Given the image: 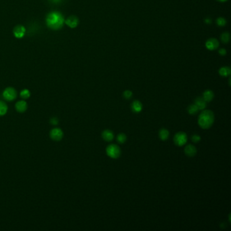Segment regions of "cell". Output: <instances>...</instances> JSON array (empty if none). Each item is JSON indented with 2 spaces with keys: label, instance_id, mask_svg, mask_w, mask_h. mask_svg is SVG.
Here are the masks:
<instances>
[{
  "label": "cell",
  "instance_id": "cell-1",
  "mask_svg": "<svg viewBox=\"0 0 231 231\" xmlns=\"http://www.w3.org/2000/svg\"><path fill=\"white\" fill-rule=\"evenodd\" d=\"M64 18L61 13L58 12H52L47 15L45 22L48 27L52 30H58L63 27Z\"/></svg>",
  "mask_w": 231,
  "mask_h": 231
},
{
  "label": "cell",
  "instance_id": "cell-2",
  "mask_svg": "<svg viewBox=\"0 0 231 231\" xmlns=\"http://www.w3.org/2000/svg\"><path fill=\"white\" fill-rule=\"evenodd\" d=\"M214 121V115L210 110H206L200 114L198 123L203 129H208L213 125Z\"/></svg>",
  "mask_w": 231,
  "mask_h": 231
},
{
  "label": "cell",
  "instance_id": "cell-3",
  "mask_svg": "<svg viewBox=\"0 0 231 231\" xmlns=\"http://www.w3.org/2000/svg\"><path fill=\"white\" fill-rule=\"evenodd\" d=\"M106 152L109 157L113 159H117L121 155V149L117 145L110 144L106 149Z\"/></svg>",
  "mask_w": 231,
  "mask_h": 231
},
{
  "label": "cell",
  "instance_id": "cell-4",
  "mask_svg": "<svg viewBox=\"0 0 231 231\" xmlns=\"http://www.w3.org/2000/svg\"><path fill=\"white\" fill-rule=\"evenodd\" d=\"M3 97L7 101H12L17 97V92L14 87H9L6 88L3 92Z\"/></svg>",
  "mask_w": 231,
  "mask_h": 231
},
{
  "label": "cell",
  "instance_id": "cell-5",
  "mask_svg": "<svg viewBox=\"0 0 231 231\" xmlns=\"http://www.w3.org/2000/svg\"><path fill=\"white\" fill-rule=\"evenodd\" d=\"M187 135L184 132H178L174 136V141L175 144L179 146H183L187 142Z\"/></svg>",
  "mask_w": 231,
  "mask_h": 231
},
{
  "label": "cell",
  "instance_id": "cell-6",
  "mask_svg": "<svg viewBox=\"0 0 231 231\" xmlns=\"http://www.w3.org/2000/svg\"><path fill=\"white\" fill-rule=\"evenodd\" d=\"M50 136L52 140L55 141H60L63 138V132L60 128H54L50 131Z\"/></svg>",
  "mask_w": 231,
  "mask_h": 231
},
{
  "label": "cell",
  "instance_id": "cell-7",
  "mask_svg": "<svg viewBox=\"0 0 231 231\" xmlns=\"http://www.w3.org/2000/svg\"><path fill=\"white\" fill-rule=\"evenodd\" d=\"M65 23L67 25V26H69V27L74 29L76 28L78 25L79 23V18H77V16H70L69 17H68L66 20L64 21Z\"/></svg>",
  "mask_w": 231,
  "mask_h": 231
},
{
  "label": "cell",
  "instance_id": "cell-8",
  "mask_svg": "<svg viewBox=\"0 0 231 231\" xmlns=\"http://www.w3.org/2000/svg\"><path fill=\"white\" fill-rule=\"evenodd\" d=\"M206 48L210 50H215L219 47V41L215 38H210L206 43Z\"/></svg>",
  "mask_w": 231,
  "mask_h": 231
},
{
  "label": "cell",
  "instance_id": "cell-9",
  "mask_svg": "<svg viewBox=\"0 0 231 231\" xmlns=\"http://www.w3.org/2000/svg\"><path fill=\"white\" fill-rule=\"evenodd\" d=\"M26 33V29L24 26L22 25H17L14 27L13 30V33L16 38L21 39L24 37V35Z\"/></svg>",
  "mask_w": 231,
  "mask_h": 231
},
{
  "label": "cell",
  "instance_id": "cell-10",
  "mask_svg": "<svg viewBox=\"0 0 231 231\" xmlns=\"http://www.w3.org/2000/svg\"><path fill=\"white\" fill-rule=\"evenodd\" d=\"M15 108L19 113H25L27 109V103L25 100H20L16 103Z\"/></svg>",
  "mask_w": 231,
  "mask_h": 231
},
{
  "label": "cell",
  "instance_id": "cell-11",
  "mask_svg": "<svg viewBox=\"0 0 231 231\" xmlns=\"http://www.w3.org/2000/svg\"><path fill=\"white\" fill-rule=\"evenodd\" d=\"M184 152L188 157H193L197 153V148L193 145L188 144L185 147Z\"/></svg>",
  "mask_w": 231,
  "mask_h": 231
},
{
  "label": "cell",
  "instance_id": "cell-12",
  "mask_svg": "<svg viewBox=\"0 0 231 231\" xmlns=\"http://www.w3.org/2000/svg\"><path fill=\"white\" fill-rule=\"evenodd\" d=\"M194 105L197 106V108L199 110H203L206 107L207 102L204 100L203 98L202 97H198L195 100Z\"/></svg>",
  "mask_w": 231,
  "mask_h": 231
},
{
  "label": "cell",
  "instance_id": "cell-13",
  "mask_svg": "<svg viewBox=\"0 0 231 231\" xmlns=\"http://www.w3.org/2000/svg\"><path fill=\"white\" fill-rule=\"evenodd\" d=\"M102 138L105 140V141L107 142H110L113 140L114 138V134L113 132L110 131V130L109 129H105V131L102 132Z\"/></svg>",
  "mask_w": 231,
  "mask_h": 231
},
{
  "label": "cell",
  "instance_id": "cell-14",
  "mask_svg": "<svg viewBox=\"0 0 231 231\" xmlns=\"http://www.w3.org/2000/svg\"><path fill=\"white\" fill-rule=\"evenodd\" d=\"M132 109L135 113H140L142 110V105L139 100H135L132 104Z\"/></svg>",
  "mask_w": 231,
  "mask_h": 231
},
{
  "label": "cell",
  "instance_id": "cell-15",
  "mask_svg": "<svg viewBox=\"0 0 231 231\" xmlns=\"http://www.w3.org/2000/svg\"><path fill=\"white\" fill-rule=\"evenodd\" d=\"M214 97V92H212V91L210 90H207L206 91H205V92L203 94V98L206 102L211 101V100H213Z\"/></svg>",
  "mask_w": 231,
  "mask_h": 231
},
{
  "label": "cell",
  "instance_id": "cell-16",
  "mask_svg": "<svg viewBox=\"0 0 231 231\" xmlns=\"http://www.w3.org/2000/svg\"><path fill=\"white\" fill-rule=\"evenodd\" d=\"M159 138H160L162 141H166V140H167L169 138L170 133H169L167 129H162L160 130V131H159Z\"/></svg>",
  "mask_w": 231,
  "mask_h": 231
},
{
  "label": "cell",
  "instance_id": "cell-17",
  "mask_svg": "<svg viewBox=\"0 0 231 231\" xmlns=\"http://www.w3.org/2000/svg\"><path fill=\"white\" fill-rule=\"evenodd\" d=\"M231 71L229 67H221L219 70V74L222 77H227L230 75Z\"/></svg>",
  "mask_w": 231,
  "mask_h": 231
},
{
  "label": "cell",
  "instance_id": "cell-18",
  "mask_svg": "<svg viewBox=\"0 0 231 231\" xmlns=\"http://www.w3.org/2000/svg\"><path fill=\"white\" fill-rule=\"evenodd\" d=\"M8 111V106L4 102L0 100V117L4 116L7 113Z\"/></svg>",
  "mask_w": 231,
  "mask_h": 231
},
{
  "label": "cell",
  "instance_id": "cell-19",
  "mask_svg": "<svg viewBox=\"0 0 231 231\" xmlns=\"http://www.w3.org/2000/svg\"><path fill=\"white\" fill-rule=\"evenodd\" d=\"M20 96L22 99H28L31 96V92L29 90L24 89L21 92Z\"/></svg>",
  "mask_w": 231,
  "mask_h": 231
},
{
  "label": "cell",
  "instance_id": "cell-20",
  "mask_svg": "<svg viewBox=\"0 0 231 231\" xmlns=\"http://www.w3.org/2000/svg\"><path fill=\"white\" fill-rule=\"evenodd\" d=\"M198 110H199V109L197 108V106L194 105H191L188 108V112L191 115H195V114L197 113Z\"/></svg>",
  "mask_w": 231,
  "mask_h": 231
},
{
  "label": "cell",
  "instance_id": "cell-21",
  "mask_svg": "<svg viewBox=\"0 0 231 231\" xmlns=\"http://www.w3.org/2000/svg\"><path fill=\"white\" fill-rule=\"evenodd\" d=\"M221 41L224 44H227L230 41V34L228 32H224L221 35Z\"/></svg>",
  "mask_w": 231,
  "mask_h": 231
},
{
  "label": "cell",
  "instance_id": "cell-22",
  "mask_svg": "<svg viewBox=\"0 0 231 231\" xmlns=\"http://www.w3.org/2000/svg\"><path fill=\"white\" fill-rule=\"evenodd\" d=\"M117 141L119 143H121V144H123V143H124L126 140H127V136L125 134H123V133H121V134H119L118 136H117Z\"/></svg>",
  "mask_w": 231,
  "mask_h": 231
},
{
  "label": "cell",
  "instance_id": "cell-23",
  "mask_svg": "<svg viewBox=\"0 0 231 231\" xmlns=\"http://www.w3.org/2000/svg\"><path fill=\"white\" fill-rule=\"evenodd\" d=\"M216 23L219 27H224V26H225L226 24V20L222 17H219L217 19Z\"/></svg>",
  "mask_w": 231,
  "mask_h": 231
},
{
  "label": "cell",
  "instance_id": "cell-24",
  "mask_svg": "<svg viewBox=\"0 0 231 231\" xmlns=\"http://www.w3.org/2000/svg\"><path fill=\"white\" fill-rule=\"evenodd\" d=\"M123 95L125 99H130L132 97V92L130 90H125Z\"/></svg>",
  "mask_w": 231,
  "mask_h": 231
},
{
  "label": "cell",
  "instance_id": "cell-25",
  "mask_svg": "<svg viewBox=\"0 0 231 231\" xmlns=\"http://www.w3.org/2000/svg\"><path fill=\"white\" fill-rule=\"evenodd\" d=\"M200 141H201V137L199 136L194 135L192 136V141L193 142L197 143V142H199Z\"/></svg>",
  "mask_w": 231,
  "mask_h": 231
},
{
  "label": "cell",
  "instance_id": "cell-26",
  "mask_svg": "<svg viewBox=\"0 0 231 231\" xmlns=\"http://www.w3.org/2000/svg\"><path fill=\"white\" fill-rule=\"evenodd\" d=\"M50 123L52 125H57L58 123V119L56 117H52L50 119Z\"/></svg>",
  "mask_w": 231,
  "mask_h": 231
},
{
  "label": "cell",
  "instance_id": "cell-27",
  "mask_svg": "<svg viewBox=\"0 0 231 231\" xmlns=\"http://www.w3.org/2000/svg\"><path fill=\"white\" fill-rule=\"evenodd\" d=\"M218 52L221 55V56H224V55L226 54V50L224 48H221L218 50Z\"/></svg>",
  "mask_w": 231,
  "mask_h": 231
},
{
  "label": "cell",
  "instance_id": "cell-28",
  "mask_svg": "<svg viewBox=\"0 0 231 231\" xmlns=\"http://www.w3.org/2000/svg\"><path fill=\"white\" fill-rule=\"evenodd\" d=\"M205 22H206V23L209 25V24L211 23V20L210 18H206V20H205Z\"/></svg>",
  "mask_w": 231,
  "mask_h": 231
},
{
  "label": "cell",
  "instance_id": "cell-29",
  "mask_svg": "<svg viewBox=\"0 0 231 231\" xmlns=\"http://www.w3.org/2000/svg\"><path fill=\"white\" fill-rule=\"evenodd\" d=\"M51 1L55 3V4H59V3H60L63 0H51Z\"/></svg>",
  "mask_w": 231,
  "mask_h": 231
},
{
  "label": "cell",
  "instance_id": "cell-30",
  "mask_svg": "<svg viewBox=\"0 0 231 231\" xmlns=\"http://www.w3.org/2000/svg\"><path fill=\"white\" fill-rule=\"evenodd\" d=\"M218 2H226L228 1V0H218Z\"/></svg>",
  "mask_w": 231,
  "mask_h": 231
}]
</instances>
